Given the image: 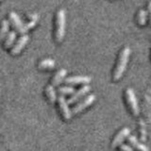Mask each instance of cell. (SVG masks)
Instances as JSON below:
<instances>
[{"instance_id": "cell-1", "label": "cell", "mask_w": 151, "mask_h": 151, "mask_svg": "<svg viewBox=\"0 0 151 151\" xmlns=\"http://www.w3.org/2000/svg\"><path fill=\"white\" fill-rule=\"evenodd\" d=\"M129 56H130V48L127 46L124 47L120 53L116 67L114 69V73H113V79H114L115 81L119 80L122 78V76L124 75L127 63H129Z\"/></svg>"}, {"instance_id": "cell-2", "label": "cell", "mask_w": 151, "mask_h": 151, "mask_svg": "<svg viewBox=\"0 0 151 151\" xmlns=\"http://www.w3.org/2000/svg\"><path fill=\"white\" fill-rule=\"evenodd\" d=\"M66 12L63 9H59L56 15V27H55V39L57 42H61L65 34Z\"/></svg>"}, {"instance_id": "cell-3", "label": "cell", "mask_w": 151, "mask_h": 151, "mask_svg": "<svg viewBox=\"0 0 151 151\" xmlns=\"http://www.w3.org/2000/svg\"><path fill=\"white\" fill-rule=\"evenodd\" d=\"M126 96H127V100L129 105L131 109V111L134 115H139L140 113V109L138 105V101H137V98L135 96L134 91L131 88H129L126 91Z\"/></svg>"}, {"instance_id": "cell-4", "label": "cell", "mask_w": 151, "mask_h": 151, "mask_svg": "<svg viewBox=\"0 0 151 151\" xmlns=\"http://www.w3.org/2000/svg\"><path fill=\"white\" fill-rule=\"evenodd\" d=\"M94 101H96V96H94V94H89L87 97H85L82 101L78 103L77 105L73 108L72 113L73 114H78V113L81 112L86 108L91 106Z\"/></svg>"}, {"instance_id": "cell-5", "label": "cell", "mask_w": 151, "mask_h": 151, "mask_svg": "<svg viewBox=\"0 0 151 151\" xmlns=\"http://www.w3.org/2000/svg\"><path fill=\"white\" fill-rule=\"evenodd\" d=\"M9 23L12 24V27L18 30L19 33H21L22 35L25 34L27 30L26 29V25H24V23L21 21V19L19 18L18 14L15 12H9Z\"/></svg>"}, {"instance_id": "cell-6", "label": "cell", "mask_w": 151, "mask_h": 151, "mask_svg": "<svg viewBox=\"0 0 151 151\" xmlns=\"http://www.w3.org/2000/svg\"><path fill=\"white\" fill-rule=\"evenodd\" d=\"M58 103H59V107H60V110L61 114H63V118L65 120H70L72 118V111L69 109V104L66 101V99L63 96H60L58 97Z\"/></svg>"}, {"instance_id": "cell-7", "label": "cell", "mask_w": 151, "mask_h": 151, "mask_svg": "<svg viewBox=\"0 0 151 151\" xmlns=\"http://www.w3.org/2000/svg\"><path fill=\"white\" fill-rule=\"evenodd\" d=\"M91 91V87L89 86V85H85V86L81 87L79 90H78L77 92H75L71 97L67 100V103L68 104H74L76 102H78V100L81 97H83L84 96H86V94Z\"/></svg>"}, {"instance_id": "cell-8", "label": "cell", "mask_w": 151, "mask_h": 151, "mask_svg": "<svg viewBox=\"0 0 151 151\" xmlns=\"http://www.w3.org/2000/svg\"><path fill=\"white\" fill-rule=\"evenodd\" d=\"M92 78L87 76H74L69 77L64 79V82L68 85H76V84H88L91 82Z\"/></svg>"}, {"instance_id": "cell-9", "label": "cell", "mask_w": 151, "mask_h": 151, "mask_svg": "<svg viewBox=\"0 0 151 151\" xmlns=\"http://www.w3.org/2000/svg\"><path fill=\"white\" fill-rule=\"evenodd\" d=\"M28 39H29V37H28L27 34H24V35H22L20 38H19V40L17 41V42L14 45V46L12 48V51H11L12 55L15 56V55H18L19 53H20V52L22 51V49L27 44Z\"/></svg>"}, {"instance_id": "cell-10", "label": "cell", "mask_w": 151, "mask_h": 151, "mask_svg": "<svg viewBox=\"0 0 151 151\" xmlns=\"http://www.w3.org/2000/svg\"><path fill=\"white\" fill-rule=\"evenodd\" d=\"M129 133H130V129H129V127H124V129H122L119 132H118V134L115 136V138L113 139L112 144H111L112 147H116V146L121 145L122 142L124 141L127 137L129 136Z\"/></svg>"}, {"instance_id": "cell-11", "label": "cell", "mask_w": 151, "mask_h": 151, "mask_svg": "<svg viewBox=\"0 0 151 151\" xmlns=\"http://www.w3.org/2000/svg\"><path fill=\"white\" fill-rule=\"evenodd\" d=\"M66 74H67V71H66L65 69H60L58 72H57L54 75L53 78H52V80H51V83H52L51 85H52V86H54V87L59 86V85L61 82L64 81Z\"/></svg>"}, {"instance_id": "cell-12", "label": "cell", "mask_w": 151, "mask_h": 151, "mask_svg": "<svg viewBox=\"0 0 151 151\" xmlns=\"http://www.w3.org/2000/svg\"><path fill=\"white\" fill-rule=\"evenodd\" d=\"M129 144L132 145V147L136 148L137 150H139V151H149V148L147 147V146L145 145L144 144L140 143L135 135L129 136Z\"/></svg>"}, {"instance_id": "cell-13", "label": "cell", "mask_w": 151, "mask_h": 151, "mask_svg": "<svg viewBox=\"0 0 151 151\" xmlns=\"http://www.w3.org/2000/svg\"><path fill=\"white\" fill-rule=\"evenodd\" d=\"M45 94L51 104H54L57 100V93L52 85H47L45 87Z\"/></svg>"}, {"instance_id": "cell-14", "label": "cell", "mask_w": 151, "mask_h": 151, "mask_svg": "<svg viewBox=\"0 0 151 151\" xmlns=\"http://www.w3.org/2000/svg\"><path fill=\"white\" fill-rule=\"evenodd\" d=\"M56 65V63L54 60L52 59H45L41 60L39 64H38V68L42 69V70H45V69H53Z\"/></svg>"}, {"instance_id": "cell-15", "label": "cell", "mask_w": 151, "mask_h": 151, "mask_svg": "<svg viewBox=\"0 0 151 151\" xmlns=\"http://www.w3.org/2000/svg\"><path fill=\"white\" fill-rule=\"evenodd\" d=\"M9 21L3 20L0 25V42H2L9 33Z\"/></svg>"}, {"instance_id": "cell-16", "label": "cell", "mask_w": 151, "mask_h": 151, "mask_svg": "<svg viewBox=\"0 0 151 151\" xmlns=\"http://www.w3.org/2000/svg\"><path fill=\"white\" fill-rule=\"evenodd\" d=\"M16 32L14 30H12L8 33V35L6 36V39H5V42H4V46L6 49H9V47H12V44L14 42V40L16 39Z\"/></svg>"}, {"instance_id": "cell-17", "label": "cell", "mask_w": 151, "mask_h": 151, "mask_svg": "<svg viewBox=\"0 0 151 151\" xmlns=\"http://www.w3.org/2000/svg\"><path fill=\"white\" fill-rule=\"evenodd\" d=\"M146 21H147V12L145 9H141L137 14V22H138L139 26H145Z\"/></svg>"}, {"instance_id": "cell-18", "label": "cell", "mask_w": 151, "mask_h": 151, "mask_svg": "<svg viewBox=\"0 0 151 151\" xmlns=\"http://www.w3.org/2000/svg\"><path fill=\"white\" fill-rule=\"evenodd\" d=\"M58 92L61 96H64V94H73L75 93V89L71 86H61L59 88Z\"/></svg>"}, {"instance_id": "cell-19", "label": "cell", "mask_w": 151, "mask_h": 151, "mask_svg": "<svg viewBox=\"0 0 151 151\" xmlns=\"http://www.w3.org/2000/svg\"><path fill=\"white\" fill-rule=\"evenodd\" d=\"M140 124V131H141V140L143 142L146 141V127H145V123L143 120L139 121Z\"/></svg>"}, {"instance_id": "cell-20", "label": "cell", "mask_w": 151, "mask_h": 151, "mask_svg": "<svg viewBox=\"0 0 151 151\" xmlns=\"http://www.w3.org/2000/svg\"><path fill=\"white\" fill-rule=\"evenodd\" d=\"M120 149L122 151H134L133 148H132L130 145H121Z\"/></svg>"}, {"instance_id": "cell-21", "label": "cell", "mask_w": 151, "mask_h": 151, "mask_svg": "<svg viewBox=\"0 0 151 151\" xmlns=\"http://www.w3.org/2000/svg\"><path fill=\"white\" fill-rule=\"evenodd\" d=\"M148 12H149V22L151 25V1L148 4Z\"/></svg>"}, {"instance_id": "cell-22", "label": "cell", "mask_w": 151, "mask_h": 151, "mask_svg": "<svg viewBox=\"0 0 151 151\" xmlns=\"http://www.w3.org/2000/svg\"><path fill=\"white\" fill-rule=\"evenodd\" d=\"M0 1H2V0H0Z\"/></svg>"}]
</instances>
